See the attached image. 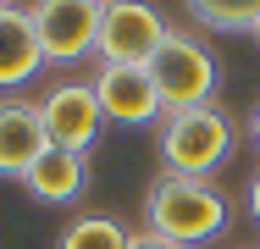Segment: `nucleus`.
Returning a JSON list of instances; mask_svg holds the SVG:
<instances>
[{"label": "nucleus", "mask_w": 260, "mask_h": 249, "mask_svg": "<svg viewBox=\"0 0 260 249\" xmlns=\"http://www.w3.org/2000/svg\"><path fill=\"white\" fill-rule=\"evenodd\" d=\"M45 111V133H50V149H72V155H89L100 144V128H105V111L89 83H55L50 95L39 100Z\"/></svg>", "instance_id": "423d86ee"}, {"label": "nucleus", "mask_w": 260, "mask_h": 249, "mask_svg": "<svg viewBox=\"0 0 260 249\" xmlns=\"http://www.w3.org/2000/svg\"><path fill=\"white\" fill-rule=\"evenodd\" d=\"M227 155H233V122L216 100L160 116V166H166V177H210Z\"/></svg>", "instance_id": "f03ea898"}, {"label": "nucleus", "mask_w": 260, "mask_h": 249, "mask_svg": "<svg viewBox=\"0 0 260 249\" xmlns=\"http://www.w3.org/2000/svg\"><path fill=\"white\" fill-rule=\"evenodd\" d=\"M249 133H255V144H260V105H255V116H249Z\"/></svg>", "instance_id": "2eb2a0df"}, {"label": "nucleus", "mask_w": 260, "mask_h": 249, "mask_svg": "<svg viewBox=\"0 0 260 249\" xmlns=\"http://www.w3.org/2000/svg\"><path fill=\"white\" fill-rule=\"evenodd\" d=\"M22 183H28V194L45 199V205H67V199L83 194V155L45 149V161H34V172H28Z\"/></svg>", "instance_id": "9d476101"}, {"label": "nucleus", "mask_w": 260, "mask_h": 249, "mask_svg": "<svg viewBox=\"0 0 260 249\" xmlns=\"http://www.w3.org/2000/svg\"><path fill=\"white\" fill-rule=\"evenodd\" d=\"M144 216H150V233L166 238V244H177V249L205 244V238H216L233 222L221 189H210L205 177H166V172L155 177V189L144 194Z\"/></svg>", "instance_id": "f257e3e1"}, {"label": "nucleus", "mask_w": 260, "mask_h": 249, "mask_svg": "<svg viewBox=\"0 0 260 249\" xmlns=\"http://www.w3.org/2000/svg\"><path fill=\"white\" fill-rule=\"evenodd\" d=\"M89 89H94V100H100L105 122L150 128V122H160V116H166V105H160V95H155L150 67H94Z\"/></svg>", "instance_id": "0eeeda50"}, {"label": "nucleus", "mask_w": 260, "mask_h": 249, "mask_svg": "<svg viewBox=\"0 0 260 249\" xmlns=\"http://www.w3.org/2000/svg\"><path fill=\"white\" fill-rule=\"evenodd\" d=\"M127 249H177V244H166V238H155V233H133Z\"/></svg>", "instance_id": "ddd939ff"}, {"label": "nucleus", "mask_w": 260, "mask_h": 249, "mask_svg": "<svg viewBox=\"0 0 260 249\" xmlns=\"http://www.w3.org/2000/svg\"><path fill=\"white\" fill-rule=\"evenodd\" d=\"M255 39H260V28H255Z\"/></svg>", "instance_id": "dca6fc26"}, {"label": "nucleus", "mask_w": 260, "mask_h": 249, "mask_svg": "<svg viewBox=\"0 0 260 249\" xmlns=\"http://www.w3.org/2000/svg\"><path fill=\"white\" fill-rule=\"evenodd\" d=\"M55 249H127V227L116 216H78Z\"/></svg>", "instance_id": "f8f14e48"}, {"label": "nucleus", "mask_w": 260, "mask_h": 249, "mask_svg": "<svg viewBox=\"0 0 260 249\" xmlns=\"http://www.w3.org/2000/svg\"><path fill=\"white\" fill-rule=\"evenodd\" d=\"M50 133L39 100H0V177H28L34 161H45Z\"/></svg>", "instance_id": "6e6552de"}, {"label": "nucleus", "mask_w": 260, "mask_h": 249, "mask_svg": "<svg viewBox=\"0 0 260 249\" xmlns=\"http://www.w3.org/2000/svg\"><path fill=\"white\" fill-rule=\"evenodd\" d=\"M0 6H6V0H0Z\"/></svg>", "instance_id": "f3484780"}, {"label": "nucleus", "mask_w": 260, "mask_h": 249, "mask_svg": "<svg viewBox=\"0 0 260 249\" xmlns=\"http://www.w3.org/2000/svg\"><path fill=\"white\" fill-rule=\"evenodd\" d=\"M39 67H45V50L28 6H0V89H22Z\"/></svg>", "instance_id": "1a4fd4ad"}, {"label": "nucleus", "mask_w": 260, "mask_h": 249, "mask_svg": "<svg viewBox=\"0 0 260 249\" xmlns=\"http://www.w3.org/2000/svg\"><path fill=\"white\" fill-rule=\"evenodd\" d=\"M28 17H34V34H39L45 61L72 67V61L94 55L105 0H34V6H28Z\"/></svg>", "instance_id": "39448f33"}, {"label": "nucleus", "mask_w": 260, "mask_h": 249, "mask_svg": "<svg viewBox=\"0 0 260 249\" xmlns=\"http://www.w3.org/2000/svg\"><path fill=\"white\" fill-rule=\"evenodd\" d=\"M166 34L172 28L150 0H105L94 55H100V67H150L155 50L166 45Z\"/></svg>", "instance_id": "7ed1b4c3"}, {"label": "nucleus", "mask_w": 260, "mask_h": 249, "mask_svg": "<svg viewBox=\"0 0 260 249\" xmlns=\"http://www.w3.org/2000/svg\"><path fill=\"white\" fill-rule=\"evenodd\" d=\"M150 78L166 111H194V105H210L216 95V61L194 34H166V45L150 61Z\"/></svg>", "instance_id": "20e7f679"}, {"label": "nucleus", "mask_w": 260, "mask_h": 249, "mask_svg": "<svg viewBox=\"0 0 260 249\" xmlns=\"http://www.w3.org/2000/svg\"><path fill=\"white\" fill-rule=\"evenodd\" d=\"M183 6L210 34H255L260 28V0H183Z\"/></svg>", "instance_id": "9b49d317"}, {"label": "nucleus", "mask_w": 260, "mask_h": 249, "mask_svg": "<svg viewBox=\"0 0 260 249\" xmlns=\"http://www.w3.org/2000/svg\"><path fill=\"white\" fill-rule=\"evenodd\" d=\"M249 216H255V222H260V172H255V177H249Z\"/></svg>", "instance_id": "4468645a"}]
</instances>
